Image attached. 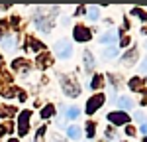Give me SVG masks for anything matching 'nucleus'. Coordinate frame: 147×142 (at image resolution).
I'll return each instance as SVG.
<instances>
[{"label": "nucleus", "instance_id": "obj_1", "mask_svg": "<svg viewBox=\"0 0 147 142\" xmlns=\"http://www.w3.org/2000/svg\"><path fill=\"white\" fill-rule=\"evenodd\" d=\"M55 53L59 59H69L73 55V46L69 44L67 40H59L55 44Z\"/></svg>", "mask_w": 147, "mask_h": 142}, {"label": "nucleus", "instance_id": "obj_2", "mask_svg": "<svg viewBox=\"0 0 147 142\" xmlns=\"http://www.w3.org/2000/svg\"><path fill=\"white\" fill-rule=\"evenodd\" d=\"M108 120L114 122V124H118V126H122V124H125V122H129V117H127V113L116 111V113H110V115H108Z\"/></svg>", "mask_w": 147, "mask_h": 142}, {"label": "nucleus", "instance_id": "obj_3", "mask_svg": "<svg viewBox=\"0 0 147 142\" xmlns=\"http://www.w3.org/2000/svg\"><path fill=\"white\" fill-rule=\"evenodd\" d=\"M102 103H104V95H102V93H100V95H96V97H92L90 101L86 103V113H88V115H92L96 109H100Z\"/></svg>", "mask_w": 147, "mask_h": 142}, {"label": "nucleus", "instance_id": "obj_4", "mask_svg": "<svg viewBox=\"0 0 147 142\" xmlns=\"http://www.w3.org/2000/svg\"><path fill=\"white\" fill-rule=\"evenodd\" d=\"M116 42H118V32H114V30H108V32L100 38V44H104V46H112Z\"/></svg>", "mask_w": 147, "mask_h": 142}, {"label": "nucleus", "instance_id": "obj_5", "mask_svg": "<svg viewBox=\"0 0 147 142\" xmlns=\"http://www.w3.org/2000/svg\"><path fill=\"white\" fill-rule=\"evenodd\" d=\"M75 40L86 42V40H90V32H88L86 28H82V26H77V28H75Z\"/></svg>", "mask_w": 147, "mask_h": 142}, {"label": "nucleus", "instance_id": "obj_6", "mask_svg": "<svg viewBox=\"0 0 147 142\" xmlns=\"http://www.w3.org/2000/svg\"><path fill=\"white\" fill-rule=\"evenodd\" d=\"M28 120H30V111H24L22 115H20V128H18V132L22 136L28 132Z\"/></svg>", "mask_w": 147, "mask_h": 142}, {"label": "nucleus", "instance_id": "obj_7", "mask_svg": "<svg viewBox=\"0 0 147 142\" xmlns=\"http://www.w3.org/2000/svg\"><path fill=\"white\" fill-rule=\"evenodd\" d=\"M131 105H134V103H131L129 97H120V99H118V106L122 109V113H124V111H129Z\"/></svg>", "mask_w": 147, "mask_h": 142}, {"label": "nucleus", "instance_id": "obj_8", "mask_svg": "<svg viewBox=\"0 0 147 142\" xmlns=\"http://www.w3.org/2000/svg\"><path fill=\"white\" fill-rule=\"evenodd\" d=\"M67 134H69L71 140H79V138H80V128H79V126H69Z\"/></svg>", "mask_w": 147, "mask_h": 142}, {"label": "nucleus", "instance_id": "obj_9", "mask_svg": "<svg viewBox=\"0 0 147 142\" xmlns=\"http://www.w3.org/2000/svg\"><path fill=\"white\" fill-rule=\"evenodd\" d=\"M14 38L12 36H6V38H2V47L6 49V51H10V49H14Z\"/></svg>", "mask_w": 147, "mask_h": 142}, {"label": "nucleus", "instance_id": "obj_10", "mask_svg": "<svg viewBox=\"0 0 147 142\" xmlns=\"http://www.w3.org/2000/svg\"><path fill=\"white\" fill-rule=\"evenodd\" d=\"M84 67H86L88 71L94 67V61H92V53L90 51H84Z\"/></svg>", "mask_w": 147, "mask_h": 142}, {"label": "nucleus", "instance_id": "obj_11", "mask_svg": "<svg viewBox=\"0 0 147 142\" xmlns=\"http://www.w3.org/2000/svg\"><path fill=\"white\" fill-rule=\"evenodd\" d=\"M80 115V111L77 109V106H71V109H67V113H65V117L67 118H77Z\"/></svg>", "mask_w": 147, "mask_h": 142}, {"label": "nucleus", "instance_id": "obj_12", "mask_svg": "<svg viewBox=\"0 0 147 142\" xmlns=\"http://www.w3.org/2000/svg\"><path fill=\"white\" fill-rule=\"evenodd\" d=\"M88 18H90V20H98V18H100V12H98L96 6H90V8H88Z\"/></svg>", "mask_w": 147, "mask_h": 142}, {"label": "nucleus", "instance_id": "obj_13", "mask_svg": "<svg viewBox=\"0 0 147 142\" xmlns=\"http://www.w3.org/2000/svg\"><path fill=\"white\" fill-rule=\"evenodd\" d=\"M116 55H118V49H116V47H108V49H106V51H104V57L106 59H110V57H116Z\"/></svg>", "mask_w": 147, "mask_h": 142}, {"label": "nucleus", "instance_id": "obj_14", "mask_svg": "<svg viewBox=\"0 0 147 142\" xmlns=\"http://www.w3.org/2000/svg\"><path fill=\"white\" fill-rule=\"evenodd\" d=\"M51 115H53V106H47V109H43V111H41V117H43V118L51 117Z\"/></svg>", "mask_w": 147, "mask_h": 142}, {"label": "nucleus", "instance_id": "obj_15", "mask_svg": "<svg viewBox=\"0 0 147 142\" xmlns=\"http://www.w3.org/2000/svg\"><path fill=\"white\" fill-rule=\"evenodd\" d=\"M139 69H141V73H147V57L141 61V65H139Z\"/></svg>", "mask_w": 147, "mask_h": 142}, {"label": "nucleus", "instance_id": "obj_16", "mask_svg": "<svg viewBox=\"0 0 147 142\" xmlns=\"http://www.w3.org/2000/svg\"><path fill=\"white\" fill-rule=\"evenodd\" d=\"M86 132H88V138H92V136H94V124H88V128H86Z\"/></svg>", "mask_w": 147, "mask_h": 142}, {"label": "nucleus", "instance_id": "obj_17", "mask_svg": "<svg viewBox=\"0 0 147 142\" xmlns=\"http://www.w3.org/2000/svg\"><path fill=\"white\" fill-rule=\"evenodd\" d=\"M136 120H139V122L143 120V122H145V115H143V113H136Z\"/></svg>", "mask_w": 147, "mask_h": 142}, {"label": "nucleus", "instance_id": "obj_18", "mask_svg": "<svg viewBox=\"0 0 147 142\" xmlns=\"http://www.w3.org/2000/svg\"><path fill=\"white\" fill-rule=\"evenodd\" d=\"M139 132H141V134H147V122H141V126H139Z\"/></svg>", "mask_w": 147, "mask_h": 142}, {"label": "nucleus", "instance_id": "obj_19", "mask_svg": "<svg viewBox=\"0 0 147 142\" xmlns=\"http://www.w3.org/2000/svg\"><path fill=\"white\" fill-rule=\"evenodd\" d=\"M10 142H18V140H16V138H12V140H10Z\"/></svg>", "mask_w": 147, "mask_h": 142}, {"label": "nucleus", "instance_id": "obj_20", "mask_svg": "<svg viewBox=\"0 0 147 142\" xmlns=\"http://www.w3.org/2000/svg\"><path fill=\"white\" fill-rule=\"evenodd\" d=\"M143 142H147V136H145V140H143Z\"/></svg>", "mask_w": 147, "mask_h": 142}]
</instances>
